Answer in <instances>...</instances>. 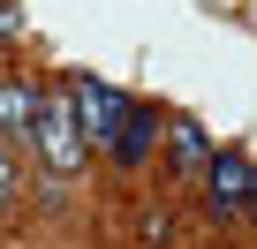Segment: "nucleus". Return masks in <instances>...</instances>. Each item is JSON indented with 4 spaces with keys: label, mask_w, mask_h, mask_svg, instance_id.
I'll use <instances>...</instances> for the list:
<instances>
[{
    "label": "nucleus",
    "mask_w": 257,
    "mask_h": 249,
    "mask_svg": "<svg viewBox=\"0 0 257 249\" xmlns=\"http://www.w3.org/2000/svg\"><path fill=\"white\" fill-rule=\"evenodd\" d=\"M31 144H38V159H46V174H83V159H91V144H83V129H76V113H68V91H38L31 98V129H23Z\"/></svg>",
    "instance_id": "1"
},
{
    "label": "nucleus",
    "mask_w": 257,
    "mask_h": 249,
    "mask_svg": "<svg viewBox=\"0 0 257 249\" xmlns=\"http://www.w3.org/2000/svg\"><path fill=\"white\" fill-rule=\"evenodd\" d=\"M61 91H68V113H76V129H83V144H91V151H106V144L121 136L128 106H137L121 83H98V76H61Z\"/></svg>",
    "instance_id": "2"
},
{
    "label": "nucleus",
    "mask_w": 257,
    "mask_h": 249,
    "mask_svg": "<svg viewBox=\"0 0 257 249\" xmlns=\"http://www.w3.org/2000/svg\"><path fill=\"white\" fill-rule=\"evenodd\" d=\"M242 196H249V151L219 144V151H212V166H204V204H212L219 219H234V211H242Z\"/></svg>",
    "instance_id": "3"
},
{
    "label": "nucleus",
    "mask_w": 257,
    "mask_h": 249,
    "mask_svg": "<svg viewBox=\"0 0 257 249\" xmlns=\"http://www.w3.org/2000/svg\"><path fill=\"white\" fill-rule=\"evenodd\" d=\"M167 151H174V174L182 181H204V166H212V136H204V121H189V113H174L167 121Z\"/></svg>",
    "instance_id": "4"
},
{
    "label": "nucleus",
    "mask_w": 257,
    "mask_h": 249,
    "mask_svg": "<svg viewBox=\"0 0 257 249\" xmlns=\"http://www.w3.org/2000/svg\"><path fill=\"white\" fill-rule=\"evenodd\" d=\"M159 129H167L159 106H144V98H137V106H128V121H121V136H113L106 151H113L121 166H144V159H152V144H159Z\"/></svg>",
    "instance_id": "5"
},
{
    "label": "nucleus",
    "mask_w": 257,
    "mask_h": 249,
    "mask_svg": "<svg viewBox=\"0 0 257 249\" xmlns=\"http://www.w3.org/2000/svg\"><path fill=\"white\" fill-rule=\"evenodd\" d=\"M31 98H38V83L0 76V136H23V129H31Z\"/></svg>",
    "instance_id": "6"
},
{
    "label": "nucleus",
    "mask_w": 257,
    "mask_h": 249,
    "mask_svg": "<svg viewBox=\"0 0 257 249\" xmlns=\"http://www.w3.org/2000/svg\"><path fill=\"white\" fill-rule=\"evenodd\" d=\"M16 181H23V166H16V151H8V136H0V204L16 196Z\"/></svg>",
    "instance_id": "7"
},
{
    "label": "nucleus",
    "mask_w": 257,
    "mask_h": 249,
    "mask_svg": "<svg viewBox=\"0 0 257 249\" xmlns=\"http://www.w3.org/2000/svg\"><path fill=\"white\" fill-rule=\"evenodd\" d=\"M23 31V8H16V0H0V38H16Z\"/></svg>",
    "instance_id": "8"
},
{
    "label": "nucleus",
    "mask_w": 257,
    "mask_h": 249,
    "mask_svg": "<svg viewBox=\"0 0 257 249\" xmlns=\"http://www.w3.org/2000/svg\"><path fill=\"white\" fill-rule=\"evenodd\" d=\"M242 211H249V219H257V166H249V196H242Z\"/></svg>",
    "instance_id": "9"
}]
</instances>
